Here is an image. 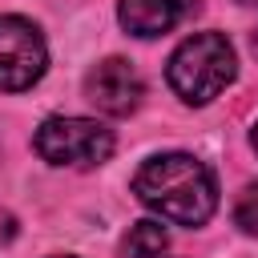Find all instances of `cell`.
Returning a JSON list of instances; mask_svg holds the SVG:
<instances>
[{
    "label": "cell",
    "mask_w": 258,
    "mask_h": 258,
    "mask_svg": "<svg viewBox=\"0 0 258 258\" xmlns=\"http://www.w3.org/2000/svg\"><path fill=\"white\" fill-rule=\"evenodd\" d=\"M133 194L149 210H157L165 222H177V226H202L218 206L214 173L194 153L149 157L133 177Z\"/></svg>",
    "instance_id": "1"
},
{
    "label": "cell",
    "mask_w": 258,
    "mask_h": 258,
    "mask_svg": "<svg viewBox=\"0 0 258 258\" xmlns=\"http://www.w3.org/2000/svg\"><path fill=\"white\" fill-rule=\"evenodd\" d=\"M234 44L222 32H194L169 56V85L181 101L206 105L234 81Z\"/></svg>",
    "instance_id": "2"
},
{
    "label": "cell",
    "mask_w": 258,
    "mask_h": 258,
    "mask_svg": "<svg viewBox=\"0 0 258 258\" xmlns=\"http://www.w3.org/2000/svg\"><path fill=\"white\" fill-rule=\"evenodd\" d=\"M32 145L52 165L85 169V165H101L113 153V133L101 121H89V117H48L36 129Z\"/></svg>",
    "instance_id": "3"
},
{
    "label": "cell",
    "mask_w": 258,
    "mask_h": 258,
    "mask_svg": "<svg viewBox=\"0 0 258 258\" xmlns=\"http://www.w3.org/2000/svg\"><path fill=\"white\" fill-rule=\"evenodd\" d=\"M44 64H48V52L36 24H28L24 16H0V89L20 93L36 85Z\"/></svg>",
    "instance_id": "4"
},
{
    "label": "cell",
    "mask_w": 258,
    "mask_h": 258,
    "mask_svg": "<svg viewBox=\"0 0 258 258\" xmlns=\"http://www.w3.org/2000/svg\"><path fill=\"white\" fill-rule=\"evenodd\" d=\"M85 97H89L101 113H109V117H129V113L141 105V77H137V69H133L129 60L109 56V60H101L97 69H89V77H85Z\"/></svg>",
    "instance_id": "5"
},
{
    "label": "cell",
    "mask_w": 258,
    "mask_h": 258,
    "mask_svg": "<svg viewBox=\"0 0 258 258\" xmlns=\"http://www.w3.org/2000/svg\"><path fill=\"white\" fill-rule=\"evenodd\" d=\"M194 8L198 0H121V24L133 36H161L177 28Z\"/></svg>",
    "instance_id": "6"
},
{
    "label": "cell",
    "mask_w": 258,
    "mask_h": 258,
    "mask_svg": "<svg viewBox=\"0 0 258 258\" xmlns=\"http://www.w3.org/2000/svg\"><path fill=\"white\" fill-rule=\"evenodd\" d=\"M169 246V234L161 222H137L125 238V258H161V250Z\"/></svg>",
    "instance_id": "7"
},
{
    "label": "cell",
    "mask_w": 258,
    "mask_h": 258,
    "mask_svg": "<svg viewBox=\"0 0 258 258\" xmlns=\"http://www.w3.org/2000/svg\"><path fill=\"white\" fill-rule=\"evenodd\" d=\"M234 218H238V226H242L246 234H258V181L242 189V198H238V206H234Z\"/></svg>",
    "instance_id": "8"
},
{
    "label": "cell",
    "mask_w": 258,
    "mask_h": 258,
    "mask_svg": "<svg viewBox=\"0 0 258 258\" xmlns=\"http://www.w3.org/2000/svg\"><path fill=\"white\" fill-rule=\"evenodd\" d=\"M16 238V218L12 214H0V246H8Z\"/></svg>",
    "instance_id": "9"
},
{
    "label": "cell",
    "mask_w": 258,
    "mask_h": 258,
    "mask_svg": "<svg viewBox=\"0 0 258 258\" xmlns=\"http://www.w3.org/2000/svg\"><path fill=\"white\" fill-rule=\"evenodd\" d=\"M250 141H254V149H258V125H254V133H250Z\"/></svg>",
    "instance_id": "10"
},
{
    "label": "cell",
    "mask_w": 258,
    "mask_h": 258,
    "mask_svg": "<svg viewBox=\"0 0 258 258\" xmlns=\"http://www.w3.org/2000/svg\"><path fill=\"white\" fill-rule=\"evenodd\" d=\"M242 4H250V8H258V0H242Z\"/></svg>",
    "instance_id": "11"
}]
</instances>
